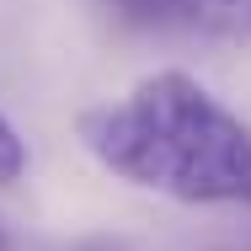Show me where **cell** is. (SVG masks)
Wrapping results in <instances>:
<instances>
[{
    "label": "cell",
    "mask_w": 251,
    "mask_h": 251,
    "mask_svg": "<svg viewBox=\"0 0 251 251\" xmlns=\"http://www.w3.org/2000/svg\"><path fill=\"white\" fill-rule=\"evenodd\" d=\"M80 145L112 176L160 198L251 203V128L182 70H155L123 101L91 107Z\"/></svg>",
    "instance_id": "6da1fadb"
},
{
    "label": "cell",
    "mask_w": 251,
    "mask_h": 251,
    "mask_svg": "<svg viewBox=\"0 0 251 251\" xmlns=\"http://www.w3.org/2000/svg\"><path fill=\"white\" fill-rule=\"evenodd\" d=\"M139 27L198 32V38H251V0H118Z\"/></svg>",
    "instance_id": "7a4b0ae2"
},
{
    "label": "cell",
    "mask_w": 251,
    "mask_h": 251,
    "mask_svg": "<svg viewBox=\"0 0 251 251\" xmlns=\"http://www.w3.org/2000/svg\"><path fill=\"white\" fill-rule=\"evenodd\" d=\"M27 171V145H22V134L0 118V182H16Z\"/></svg>",
    "instance_id": "3957f363"
},
{
    "label": "cell",
    "mask_w": 251,
    "mask_h": 251,
    "mask_svg": "<svg viewBox=\"0 0 251 251\" xmlns=\"http://www.w3.org/2000/svg\"><path fill=\"white\" fill-rule=\"evenodd\" d=\"M0 251H5V235H0Z\"/></svg>",
    "instance_id": "277c9868"
}]
</instances>
